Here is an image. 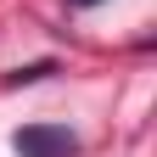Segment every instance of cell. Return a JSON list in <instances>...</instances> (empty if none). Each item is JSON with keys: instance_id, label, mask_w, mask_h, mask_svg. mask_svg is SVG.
<instances>
[{"instance_id": "6da1fadb", "label": "cell", "mask_w": 157, "mask_h": 157, "mask_svg": "<svg viewBox=\"0 0 157 157\" xmlns=\"http://www.w3.org/2000/svg\"><path fill=\"white\" fill-rule=\"evenodd\" d=\"M17 157H78V135L67 124H23L11 135Z\"/></svg>"}, {"instance_id": "7a4b0ae2", "label": "cell", "mask_w": 157, "mask_h": 157, "mask_svg": "<svg viewBox=\"0 0 157 157\" xmlns=\"http://www.w3.org/2000/svg\"><path fill=\"white\" fill-rule=\"evenodd\" d=\"M45 73H56V67H51V62H34V67H17V73H11V84H28V78H45Z\"/></svg>"}, {"instance_id": "3957f363", "label": "cell", "mask_w": 157, "mask_h": 157, "mask_svg": "<svg viewBox=\"0 0 157 157\" xmlns=\"http://www.w3.org/2000/svg\"><path fill=\"white\" fill-rule=\"evenodd\" d=\"M67 6H78V11H90V6H101V0H67Z\"/></svg>"}]
</instances>
